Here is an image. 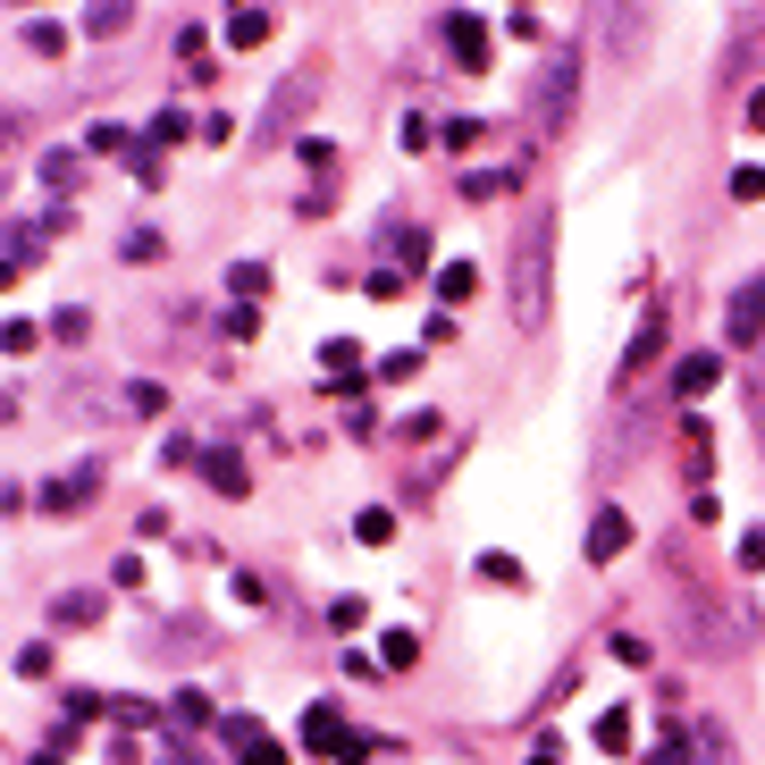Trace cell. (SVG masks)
<instances>
[{"mask_svg":"<svg viewBox=\"0 0 765 765\" xmlns=\"http://www.w3.org/2000/svg\"><path fill=\"white\" fill-rule=\"evenodd\" d=\"M34 765H59V748H42V757H34Z\"/></svg>","mask_w":765,"mask_h":765,"instance_id":"obj_40","label":"cell"},{"mask_svg":"<svg viewBox=\"0 0 765 765\" xmlns=\"http://www.w3.org/2000/svg\"><path fill=\"white\" fill-rule=\"evenodd\" d=\"M748 127H757V135H765V93H757V101H748Z\"/></svg>","mask_w":765,"mask_h":765,"instance_id":"obj_38","label":"cell"},{"mask_svg":"<svg viewBox=\"0 0 765 765\" xmlns=\"http://www.w3.org/2000/svg\"><path fill=\"white\" fill-rule=\"evenodd\" d=\"M446 42H455V59H463V68H471V77H479V68H488V26H479L471 9H455V18H446Z\"/></svg>","mask_w":765,"mask_h":765,"instance_id":"obj_8","label":"cell"},{"mask_svg":"<svg viewBox=\"0 0 765 765\" xmlns=\"http://www.w3.org/2000/svg\"><path fill=\"white\" fill-rule=\"evenodd\" d=\"M193 471L211 479L219 497H252V471H245V455H236V446H202V455H193Z\"/></svg>","mask_w":765,"mask_h":765,"instance_id":"obj_6","label":"cell"},{"mask_svg":"<svg viewBox=\"0 0 765 765\" xmlns=\"http://www.w3.org/2000/svg\"><path fill=\"white\" fill-rule=\"evenodd\" d=\"M471 295H479V269H471V261H438V304L463 311Z\"/></svg>","mask_w":765,"mask_h":765,"instance_id":"obj_11","label":"cell"},{"mask_svg":"<svg viewBox=\"0 0 765 765\" xmlns=\"http://www.w3.org/2000/svg\"><path fill=\"white\" fill-rule=\"evenodd\" d=\"M85 143H93V152H135V135H127V127H118V118H101V127H93V135H85Z\"/></svg>","mask_w":765,"mask_h":765,"instance_id":"obj_24","label":"cell"},{"mask_svg":"<svg viewBox=\"0 0 765 765\" xmlns=\"http://www.w3.org/2000/svg\"><path fill=\"white\" fill-rule=\"evenodd\" d=\"M0 287H18V252H0Z\"/></svg>","mask_w":765,"mask_h":765,"instance_id":"obj_36","label":"cell"},{"mask_svg":"<svg viewBox=\"0 0 765 765\" xmlns=\"http://www.w3.org/2000/svg\"><path fill=\"white\" fill-rule=\"evenodd\" d=\"M9 143H18V118H9V110H0V152H9Z\"/></svg>","mask_w":765,"mask_h":765,"instance_id":"obj_37","label":"cell"},{"mask_svg":"<svg viewBox=\"0 0 765 765\" xmlns=\"http://www.w3.org/2000/svg\"><path fill=\"white\" fill-rule=\"evenodd\" d=\"M741 573H765V530H741Z\"/></svg>","mask_w":765,"mask_h":765,"instance_id":"obj_35","label":"cell"},{"mask_svg":"<svg viewBox=\"0 0 765 765\" xmlns=\"http://www.w3.org/2000/svg\"><path fill=\"white\" fill-rule=\"evenodd\" d=\"M34 337H42L34 320H9V328H0V345H9V354H34Z\"/></svg>","mask_w":765,"mask_h":765,"instance_id":"obj_31","label":"cell"},{"mask_svg":"<svg viewBox=\"0 0 765 765\" xmlns=\"http://www.w3.org/2000/svg\"><path fill=\"white\" fill-rule=\"evenodd\" d=\"M573 101H580V51H547V68H538V101H530L538 135L564 127V118H573Z\"/></svg>","mask_w":765,"mask_h":765,"instance_id":"obj_1","label":"cell"},{"mask_svg":"<svg viewBox=\"0 0 765 765\" xmlns=\"http://www.w3.org/2000/svg\"><path fill=\"white\" fill-rule=\"evenodd\" d=\"M320 362H328V379H337V370H354V362H362V345H354V337H337V345L320 354Z\"/></svg>","mask_w":765,"mask_h":765,"instance_id":"obj_29","label":"cell"},{"mask_svg":"<svg viewBox=\"0 0 765 765\" xmlns=\"http://www.w3.org/2000/svg\"><path fill=\"white\" fill-rule=\"evenodd\" d=\"M228 287L245 295V304H261V295H269V269H261V261H236V269H228Z\"/></svg>","mask_w":765,"mask_h":765,"instance_id":"obj_22","label":"cell"},{"mask_svg":"<svg viewBox=\"0 0 765 765\" xmlns=\"http://www.w3.org/2000/svg\"><path fill=\"white\" fill-rule=\"evenodd\" d=\"M127 160H135V177H143V186H160V177H169V169H160V143H135Z\"/></svg>","mask_w":765,"mask_h":765,"instance_id":"obj_27","label":"cell"},{"mask_svg":"<svg viewBox=\"0 0 765 765\" xmlns=\"http://www.w3.org/2000/svg\"><path fill=\"white\" fill-rule=\"evenodd\" d=\"M177 724H186V732H202V724H211V698H202V689H177Z\"/></svg>","mask_w":765,"mask_h":765,"instance_id":"obj_23","label":"cell"},{"mask_svg":"<svg viewBox=\"0 0 765 765\" xmlns=\"http://www.w3.org/2000/svg\"><path fill=\"white\" fill-rule=\"evenodd\" d=\"M101 497V463H77V471H68V479H51V488H42V514H85V505H93Z\"/></svg>","mask_w":765,"mask_h":765,"instance_id":"obj_4","label":"cell"},{"mask_svg":"<svg viewBox=\"0 0 765 765\" xmlns=\"http://www.w3.org/2000/svg\"><path fill=\"white\" fill-rule=\"evenodd\" d=\"M219 732H228V748H236V765H287V748L269 741V732H261V724H252V715H228V724H219Z\"/></svg>","mask_w":765,"mask_h":765,"instance_id":"obj_7","label":"cell"},{"mask_svg":"<svg viewBox=\"0 0 765 765\" xmlns=\"http://www.w3.org/2000/svg\"><path fill=\"white\" fill-rule=\"evenodd\" d=\"M623 547H632V521H623V514H614V505H606V514L589 521V564H614V555H623Z\"/></svg>","mask_w":765,"mask_h":765,"instance_id":"obj_9","label":"cell"},{"mask_svg":"<svg viewBox=\"0 0 765 765\" xmlns=\"http://www.w3.org/2000/svg\"><path fill=\"white\" fill-rule=\"evenodd\" d=\"M715 379H724V362H715V354H689V362L673 370V396H689V404H698V396H707Z\"/></svg>","mask_w":765,"mask_h":765,"instance_id":"obj_13","label":"cell"},{"mask_svg":"<svg viewBox=\"0 0 765 765\" xmlns=\"http://www.w3.org/2000/svg\"><path fill=\"white\" fill-rule=\"evenodd\" d=\"M724 337H732V345H757V337H765V278L732 287V304H724Z\"/></svg>","mask_w":765,"mask_h":765,"instance_id":"obj_5","label":"cell"},{"mask_svg":"<svg viewBox=\"0 0 765 765\" xmlns=\"http://www.w3.org/2000/svg\"><path fill=\"white\" fill-rule=\"evenodd\" d=\"M597 748H606V757H623V748H632V715H623V707L597 715Z\"/></svg>","mask_w":765,"mask_h":765,"instance_id":"obj_17","label":"cell"},{"mask_svg":"<svg viewBox=\"0 0 765 765\" xmlns=\"http://www.w3.org/2000/svg\"><path fill=\"white\" fill-rule=\"evenodd\" d=\"M18 673H26V682H42V673H51V639H26V648H18Z\"/></svg>","mask_w":765,"mask_h":765,"instance_id":"obj_25","label":"cell"},{"mask_svg":"<svg viewBox=\"0 0 765 765\" xmlns=\"http://www.w3.org/2000/svg\"><path fill=\"white\" fill-rule=\"evenodd\" d=\"M370 370H379L387 387H396V379H421V354H387V362H370Z\"/></svg>","mask_w":765,"mask_h":765,"instance_id":"obj_26","label":"cell"},{"mask_svg":"<svg viewBox=\"0 0 765 765\" xmlns=\"http://www.w3.org/2000/svg\"><path fill=\"white\" fill-rule=\"evenodd\" d=\"M354 538H362V547H387V538H396V514H387V505H370V514H354Z\"/></svg>","mask_w":765,"mask_h":765,"instance_id":"obj_18","label":"cell"},{"mask_svg":"<svg viewBox=\"0 0 765 765\" xmlns=\"http://www.w3.org/2000/svg\"><path fill=\"white\" fill-rule=\"evenodd\" d=\"M152 143H186V110H160L152 118Z\"/></svg>","mask_w":765,"mask_h":765,"instance_id":"obj_33","label":"cell"},{"mask_svg":"<svg viewBox=\"0 0 765 765\" xmlns=\"http://www.w3.org/2000/svg\"><path fill=\"white\" fill-rule=\"evenodd\" d=\"M597 9H606L597 26H606V51L614 59H639V51H648V18H656L648 0H597Z\"/></svg>","mask_w":765,"mask_h":765,"instance_id":"obj_3","label":"cell"},{"mask_svg":"<svg viewBox=\"0 0 765 765\" xmlns=\"http://www.w3.org/2000/svg\"><path fill=\"white\" fill-rule=\"evenodd\" d=\"M547 252H555V228L538 219V228L514 245V311H521V320H538V311H547Z\"/></svg>","mask_w":765,"mask_h":765,"instance_id":"obj_2","label":"cell"},{"mask_svg":"<svg viewBox=\"0 0 765 765\" xmlns=\"http://www.w3.org/2000/svg\"><path fill=\"white\" fill-rule=\"evenodd\" d=\"M118 252H127V261H160V236H152V228H135Z\"/></svg>","mask_w":765,"mask_h":765,"instance_id":"obj_32","label":"cell"},{"mask_svg":"<svg viewBox=\"0 0 765 765\" xmlns=\"http://www.w3.org/2000/svg\"><path fill=\"white\" fill-rule=\"evenodd\" d=\"M304 741L320 748V757H328V748H345V715H337V707H311V715H304Z\"/></svg>","mask_w":765,"mask_h":765,"instance_id":"obj_14","label":"cell"},{"mask_svg":"<svg viewBox=\"0 0 765 765\" xmlns=\"http://www.w3.org/2000/svg\"><path fill=\"white\" fill-rule=\"evenodd\" d=\"M732 193H741V202H765V169H732Z\"/></svg>","mask_w":765,"mask_h":765,"instance_id":"obj_34","label":"cell"},{"mask_svg":"<svg viewBox=\"0 0 765 765\" xmlns=\"http://www.w3.org/2000/svg\"><path fill=\"white\" fill-rule=\"evenodd\" d=\"M26 51L59 59V51H68V26H59V18H26Z\"/></svg>","mask_w":765,"mask_h":765,"instance_id":"obj_16","label":"cell"},{"mask_svg":"<svg viewBox=\"0 0 765 765\" xmlns=\"http://www.w3.org/2000/svg\"><path fill=\"white\" fill-rule=\"evenodd\" d=\"M228 42H236V51H261V42H269V9H236Z\"/></svg>","mask_w":765,"mask_h":765,"instance_id":"obj_15","label":"cell"},{"mask_svg":"<svg viewBox=\"0 0 765 765\" xmlns=\"http://www.w3.org/2000/svg\"><path fill=\"white\" fill-rule=\"evenodd\" d=\"M530 765H555V748H538V757H530Z\"/></svg>","mask_w":765,"mask_h":765,"instance_id":"obj_39","label":"cell"},{"mask_svg":"<svg viewBox=\"0 0 765 765\" xmlns=\"http://www.w3.org/2000/svg\"><path fill=\"white\" fill-rule=\"evenodd\" d=\"M656 345H665V304H648V320H639V337L623 345V370H648V362H656Z\"/></svg>","mask_w":765,"mask_h":765,"instance_id":"obj_10","label":"cell"},{"mask_svg":"<svg viewBox=\"0 0 765 765\" xmlns=\"http://www.w3.org/2000/svg\"><path fill=\"white\" fill-rule=\"evenodd\" d=\"M396 269H429V228H396Z\"/></svg>","mask_w":765,"mask_h":765,"instance_id":"obj_19","label":"cell"},{"mask_svg":"<svg viewBox=\"0 0 765 765\" xmlns=\"http://www.w3.org/2000/svg\"><path fill=\"white\" fill-rule=\"evenodd\" d=\"M438 135H446V152H471V143H479V127H471V118H446Z\"/></svg>","mask_w":765,"mask_h":765,"instance_id":"obj_30","label":"cell"},{"mask_svg":"<svg viewBox=\"0 0 765 765\" xmlns=\"http://www.w3.org/2000/svg\"><path fill=\"white\" fill-rule=\"evenodd\" d=\"M42 186H51V193H77V152H42Z\"/></svg>","mask_w":765,"mask_h":765,"instance_id":"obj_20","label":"cell"},{"mask_svg":"<svg viewBox=\"0 0 765 765\" xmlns=\"http://www.w3.org/2000/svg\"><path fill=\"white\" fill-rule=\"evenodd\" d=\"M127 26H135V0H85V34L110 42V34H127Z\"/></svg>","mask_w":765,"mask_h":765,"instance_id":"obj_12","label":"cell"},{"mask_svg":"<svg viewBox=\"0 0 765 765\" xmlns=\"http://www.w3.org/2000/svg\"><path fill=\"white\" fill-rule=\"evenodd\" d=\"M59 623H77V632H85V623H101V597L93 589H68V597H59Z\"/></svg>","mask_w":765,"mask_h":765,"instance_id":"obj_21","label":"cell"},{"mask_svg":"<svg viewBox=\"0 0 765 765\" xmlns=\"http://www.w3.org/2000/svg\"><path fill=\"white\" fill-rule=\"evenodd\" d=\"M379 656H387V665L404 673V665H413V656H421V648H413V632H387V639H379Z\"/></svg>","mask_w":765,"mask_h":765,"instance_id":"obj_28","label":"cell"}]
</instances>
